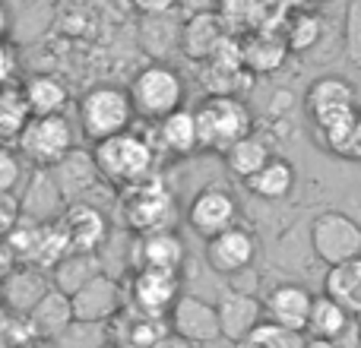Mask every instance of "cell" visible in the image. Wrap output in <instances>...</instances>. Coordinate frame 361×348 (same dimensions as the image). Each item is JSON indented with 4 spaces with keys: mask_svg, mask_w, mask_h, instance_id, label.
Masks as SVG:
<instances>
[{
    "mask_svg": "<svg viewBox=\"0 0 361 348\" xmlns=\"http://www.w3.org/2000/svg\"><path fill=\"white\" fill-rule=\"evenodd\" d=\"M238 218H241V206H238L235 193L225 187H203L187 206V225L203 241H212L216 235L235 228Z\"/></svg>",
    "mask_w": 361,
    "mask_h": 348,
    "instance_id": "9c48e42d",
    "label": "cell"
},
{
    "mask_svg": "<svg viewBox=\"0 0 361 348\" xmlns=\"http://www.w3.org/2000/svg\"><path fill=\"white\" fill-rule=\"evenodd\" d=\"M23 99L32 118H63L70 108V89L54 73H32L23 82Z\"/></svg>",
    "mask_w": 361,
    "mask_h": 348,
    "instance_id": "ffe728a7",
    "label": "cell"
},
{
    "mask_svg": "<svg viewBox=\"0 0 361 348\" xmlns=\"http://www.w3.org/2000/svg\"><path fill=\"white\" fill-rule=\"evenodd\" d=\"M203 256H206V266H209L212 273L231 279V275H241L254 266L257 237H254V231H247L244 225H235V228L216 235L212 241H206Z\"/></svg>",
    "mask_w": 361,
    "mask_h": 348,
    "instance_id": "4fadbf2b",
    "label": "cell"
},
{
    "mask_svg": "<svg viewBox=\"0 0 361 348\" xmlns=\"http://www.w3.org/2000/svg\"><path fill=\"white\" fill-rule=\"evenodd\" d=\"M10 10H6L4 4H0V42H6V35H10Z\"/></svg>",
    "mask_w": 361,
    "mask_h": 348,
    "instance_id": "8d00e7d4",
    "label": "cell"
},
{
    "mask_svg": "<svg viewBox=\"0 0 361 348\" xmlns=\"http://www.w3.org/2000/svg\"><path fill=\"white\" fill-rule=\"evenodd\" d=\"M324 294L333 298L349 317H361V260L343 263V266L326 269Z\"/></svg>",
    "mask_w": 361,
    "mask_h": 348,
    "instance_id": "cb8c5ba5",
    "label": "cell"
},
{
    "mask_svg": "<svg viewBox=\"0 0 361 348\" xmlns=\"http://www.w3.org/2000/svg\"><path fill=\"white\" fill-rule=\"evenodd\" d=\"M225 165H228V171L235 174V178L241 180H250L257 171L263 168V165L273 162V149H269V143L263 137H257V133H250L247 139H241V143H235L228 152H225Z\"/></svg>",
    "mask_w": 361,
    "mask_h": 348,
    "instance_id": "83f0119b",
    "label": "cell"
},
{
    "mask_svg": "<svg viewBox=\"0 0 361 348\" xmlns=\"http://www.w3.org/2000/svg\"><path fill=\"white\" fill-rule=\"evenodd\" d=\"M193 118H197L200 152L225 156L235 143L254 133V114L244 105V99H235V95H206L193 108Z\"/></svg>",
    "mask_w": 361,
    "mask_h": 348,
    "instance_id": "3957f363",
    "label": "cell"
},
{
    "mask_svg": "<svg viewBox=\"0 0 361 348\" xmlns=\"http://www.w3.org/2000/svg\"><path fill=\"white\" fill-rule=\"evenodd\" d=\"M156 348H193V345H190V342H184V339H178V336H171V333H169V336H165Z\"/></svg>",
    "mask_w": 361,
    "mask_h": 348,
    "instance_id": "74e56055",
    "label": "cell"
},
{
    "mask_svg": "<svg viewBox=\"0 0 361 348\" xmlns=\"http://www.w3.org/2000/svg\"><path fill=\"white\" fill-rule=\"evenodd\" d=\"M250 197L263 199V203H279L295 190V165L276 156L269 165H263L250 180H244Z\"/></svg>",
    "mask_w": 361,
    "mask_h": 348,
    "instance_id": "d4e9b609",
    "label": "cell"
},
{
    "mask_svg": "<svg viewBox=\"0 0 361 348\" xmlns=\"http://www.w3.org/2000/svg\"><path fill=\"white\" fill-rule=\"evenodd\" d=\"M311 250L326 269L361 260V225L343 209H326L311 222Z\"/></svg>",
    "mask_w": 361,
    "mask_h": 348,
    "instance_id": "ba28073f",
    "label": "cell"
},
{
    "mask_svg": "<svg viewBox=\"0 0 361 348\" xmlns=\"http://www.w3.org/2000/svg\"><path fill=\"white\" fill-rule=\"evenodd\" d=\"M73 323H76L73 304H70V298L61 294L57 288H51L42 298V304L29 313V326H32V333H35V339H48V342H57Z\"/></svg>",
    "mask_w": 361,
    "mask_h": 348,
    "instance_id": "7402d4cb",
    "label": "cell"
},
{
    "mask_svg": "<svg viewBox=\"0 0 361 348\" xmlns=\"http://www.w3.org/2000/svg\"><path fill=\"white\" fill-rule=\"evenodd\" d=\"M343 44H345V61L361 67V0H352V4L345 6Z\"/></svg>",
    "mask_w": 361,
    "mask_h": 348,
    "instance_id": "1f68e13d",
    "label": "cell"
},
{
    "mask_svg": "<svg viewBox=\"0 0 361 348\" xmlns=\"http://www.w3.org/2000/svg\"><path fill=\"white\" fill-rule=\"evenodd\" d=\"M358 333H361V317H358Z\"/></svg>",
    "mask_w": 361,
    "mask_h": 348,
    "instance_id": "7bdbcfd3",
    "label": "cell"
},
{
    "mask_svg": "<svg viewBox=\"0 0 361 348\" xmlns=\"http://www.w3.org/2000/svg\"><path fill=\"white\" fill-rule=\"evenodd\" d=\"M169 330L171 336L184 339L190 345H209L216 339H222L216 304L197 298V294H180L178 304L169 313Z\"/></svg>",
    "mask_w": 361,
    "mask_h": 348,
    "instance_id": "5bb4252c",
    "label": "cell"
},
{
    "mask_svg": "<svg viewBox=\"0 0 361 348\" xmlns=\"http://www.w3.org/2000/svg\"><path fill=\"white\" fill-rule=\"evenodd\" d=\"M0 348H13V345H10V342H6V339H4V336H0Z\"/></svg>",
    "mask_w": 361,
    "mask_h": 348,
    "instance_id": "60d3db41",
    "label": "cell"
},
{
    "mask_svg": "<svg viewBox=\"0 0 361 348\" xmlns=\"http://www.w3.org/2000/svg\"><path fill=\"white\" fill-rule=\"evenodd\" d=\"M180 298V273H159V269H137L130 279V311L143 317L169 320L171 307Z\"/></svg>",
    "mask_w": 361,
    "mask_h": 348,
    "instance_id": "30bf717a",
    "label": "cell"
},
{
    "mask_svg": "<svg viewBox=\"0 0 361 348\" xmlns=\"http://www.w3.org/2000/svg\"><path fill=\"white\" fill-rule=\"evenodd\" d=\"M16 48L10 42H0V89L13 86L16 80Z\"/></svg>",
    "mask_w": 361,
    "mask_h": 348,
    "instance_id": "e575fe53",
    "label": "cell"
},
{
    "mask_svg": "<svg viewBox=\"0 0 361 348\" xmlns=\"http://www.w3.org/2000/svg\"><path fill=\"white\" fill-rule=\"evenodd\" d=\"M23 212H19V203L13 197H0V241L10 237V231L19 225Z\"/></svg>",
    "mask_w": 361,
    "mask_h": 348,
    "instance_id": "836d02e7",
    "label": "cell"
},
{
    "mask_svg": "<svg viewBox=\"0 0 361 348\" xmlns=\"http://www.w3.org/2000/svg\"><path fill=\"white\" fill-rule=\"evenodd\" d=\"M51 275L35 266H16L6 279H0V307L10 317H29L42 298L51 292Z\"/></svg>",
    "mask_w": 361,
    "mask_h": 348,
    "instance_id": "e0dca14e",
    "label": "cell"
},
{
    "mask_svg": "<svg viewBox=\"0 0 361 348\" xmlns=\"http://www.w3.org/2000/svg\"><path fill=\"white\" fill-rule=\"evenodd\" d=\"M352 323H355V317H349V313H345L333 298H326V294H314V307H311V320H307L305 339H326V342H339Z\"/></svg>",
    "mask_w": 361,
    "mask_h": 348,
    "instance_id": "484cf974",
    "label": "cell"
},
{
    "mask_svg": "<svg viewBox=\"0 0 361 348\" xmlns=\"http://www.w3.org/2000/svg\"><path fill=\"white\" fill-rule=\"evenodd\" d=\"M89 156H92V165L99 171V180L111 184L114 190H124V187L140 184V180L156 174L159 152L149 137H143L137 130H127L121 137L99 143Z\"/></svg>",
    "mask_w": 361,
    "mask_h": 348,
    "instance_id": "7a4b0ae2",
    "label": "cell"
},
{
    "mask_svg": "<svg viewBox=\"0 0 361 348\" xmlns=\"http://www.w3.org/2000/svg\"><path fill=\"white\" fill-rule=\"evenodd\" d=\"M16 152L38 171H54L61 162L73 156V124L70 118H32L25 124Z\"/></svg>",
    "mask_w": 361,
    "mask_h": 348,
    "instance_id": "52a82bcc",
    "label": "cell"
},
{
    "mask_svg": "<svg viewBox=\"0 0 361 348\" xmlns=\"http://www.w3.org/2000/svg\"><path fill=\"white\" fill-rule=\"evenodd\" d=\"M133 118H137V111H133L130 92L121 86H111V82L92 86L76 105V120H80L82 137L95 146L133 130Z\"/></svg>",
    "mask_w": 361,
    "mask_h": 348,
    "instance_id": "277c9868",
    "label": "cell"
},
{
    "mask_svg": "<svg viewBox=\"0 0 361 348\" xmlns=\"http://www.w3.org/2000/svg\"><path fill=\"white\" fill-rule=\"evenodd\" d=\"M19 184H23V159L16 149L0 146V197H13Z\"/></svg>",
    "mask_w": 361,
    "mask_h": 348,
    "instance_id": "d6a6232c",
    "label": "cell"
},
{
    "mask_svg": "<svg viewBox=\"0 0 361 348\" xmlns=\"http://www.w3.org/2000/svg\"><path fill=\"white\" fill-rule=\"evenodd\" d=\"M133 273L137 269H159V273H180L187 260V247L178 231H156L133 241Z\"/></svg>",
    "mask_w": 361,
    "mask_h": 348,
    "instance_id": "d6986e66",
    "label": "cell"
},
{
    "mask_svg": "<svg viewBox=\"0 0 361 348\" xmlns=\"http://www.w3.org/2000/svg\"><path fill=\"white\" fill-rule=\"evenodd\" d=\"M311 307H314V294L307 292L298 282H282V285L269 288V294L263 298V320L279 330L307 333V320H311Z\"/></svg>",
    "mask_w": 361,
    "mask_h": 348,
    "instance_id": "9a60e30c",
    "label": "cell"
},
{
    "mask_svg": "<svg viewBox=\"0 0 361 348\" xmlns=\"http://www.w3.org/2000/svg\"><path fill=\"white\" fill-rule=\"evenodd\" d=\"M25 348H61L57 342H48V339H35V342H29Z\"/></svg>",
    "mask_w": 361,
    "mask_h": 348,
    "instance_id": "ab89813d",
    "label": "cell"
},
{
    "mask_svg": "<svg viewBox=\"0 0 361 348\" xmlns=\"http://www.w3.org/2000/svg\"><path fill=\"white\" fill-rule=\"evenodd\" d=\"M57 228H61L70 254H99L111 235L105 212L89 203H67L63 216L57 218Z\"/></svg>",
    "mask_w": 361,
    "mask_h": 348,
    "instance_id": "7c38bea8",
    "label": "cell"
},
{
    "mask_svg": "<svg viewBox=\"0 0 361 348\" xmlns=\"http://www.w3.org/2000/svg\"><path fill=\"white\" fill-rule=\"evenodd\" d=\"M241 48H244V67H247L250 76L279 70L282 61H286V54H288L282 35H276V32H254L250 38L241 42Z\"/></svg>",
    "mask_w": 361,
    "mask_h": 348,
    "instance_id": "4316f807",
    "label": "cell"
},
{
    "mask_svg": "<svg viewBox=\"0 0 361 348\" xmlns=\"http://www.w3.org/2000/svg\"><path fill=\"white\" fill-rule=\"evenodd\" d=\"M235 348H305V336L279 330V326H273V323H263Z\"/></svg>",
    "mask_w": 361,
    "mask_h": 348,
    "instance_id": "4dcf8cb0",
    "label": "cell"
},
{
    "mask_svg": "<svg viewBox=\"0 0 361 348\" xmlns=\"http://www.w3.org/2000/svg\"><path fill=\"white\" fill-rule=\"evenodd\" d=\"M305 348H339V345L326 342V339H305Z\"/></svg>",
    "mask_w": 361,
    "mask_h": 348,
    "instance_id": "f35d334b",
    "label": "cell"
},
{
    "mask_svg": "<svg viewBox=\"0 0 361 348\" xmlns=\"http://www.w3.org/2000/svg\"><path fill=\"white\" fill-rule=\"evenodd\" d=\"M102 348H121V345H114V342H108V345H102Z\"/></svg>",
    "mask_w": 361,
    "mask_h": 348,
    "instance_id": "b9f144b4",
    "label": "cell"
},
{
    "mask_svg": "<svg viewBox=\"0 0 361 348\" xmlns=\"http://www.w3.org/2000/svg\"><path fill=\"white\" fill-rule=\"evenodd\" d=\"M0 311H4V307H0Z\"/></svg>",
    "mask_w": 361,
    "mask_h": 348,
    "instance_id": "ee69618b",
    "label": "cell"
},
{
    "mask_svg": "<svg viewBox=\"0 0 361 348\" xmlns=\"http://www.w3.org/2000/svg\"><path fill=\"white\" fill-rule=\"evenodd\" d=\"M16 266H19V260H16V254H13L10 241L4 237V241H0V279H6Z\"/></svg>",
    "mask_w": 361,
    "mask_h": 348,
    "instance_id": "d590c367",
    "label": "cell"
},
{
    "mask_svg": "<svg viewBox=\"0 0 361 348\" xmlns=\"http://www.w3.org/2000/svg\"><path fill=\"white\" fill-rule=\"evenodd\" d=\"M127 92H130L133 111L146 120H156V124L184 108V80L175 67L162 61L137 70Z\"/></svg>",
    "mask_w": 361,
    "mask_h": 348,
    "instance_id": "5b68a950",
    "label": "cell"
},
{
    "mask_svg": "<svg viewBox=\"0 0 361 348\" xmlns=\"http://www.w3.org/2000/svg\"><path fill=\"white\" fill-rule=\"evenodd\" d=\"M324 35V19L314 16V13H295L286 19V29H282V42L288 51H307L320 42Z\"/></svg>",
    "mask_w": 361,
    "mask_h": 348,
    "instance_id": "f546056e",
    "label": "cell"
},
{
    "mask_svg": "<svg viewBox=\"0 0 361 348\" xmlns=\"http://www.w3.org/2000/svg\"><path fill=\"white\" fill-rule=\"evenodd\" d=\"M152 146H156V152H169V156H193V152H200V133L193 111L180 108L165 120H159L156 133H152Z\"/></svg>",
    "mask_w": 361,
    "mask_h": 348,
    "instance_id": "44dd1931",
    "label": "cell"
},
{
    "mask_svg": "<svg viewBox=\"0 0 361 348\" xmlns=\"http://www.w3.org/2000/svg\"><path fill=\"white\" fill-rule=\"evenodd\" d=\"M216 313H219L222 339H228L231 345H241L257 326L267 323V320H263V301L238 285H228L219 292Z\"/></svg>",
    "mask_w": 361,
    "mask_h": 348,
    "instance_id": "8fae6325",
    "label": "cell"
},
{
    "mask_svg": "<svg viewBox=\"0 0 361 348\" xmlns=\"http://www.w3.org/2000/svg\"><path fill=\"white\" fill-rule=\"evenodd\" d=\"M102 273H105V269H102L99 254H67L54 269H51V285H54L61 294L73 298L76 292H82V288H86L92 279H99Z\"/></svg>",
    "mask_w": 361,
    "mask_h": 348,
    "instance_id": "603a6c76",
    "label": "cell"
},
{
    "mask_svg": "<svg viewBox=\"0 0 361 348\" xmlns=\"http://www.w3.org/2000/svg\"><path fill=\"white\" fill-rule=\"evenodd\" d=\"M225 38H228V29H225L219 10H200V13H193V16L184 19L178 44L190 61L206 63L219 48H222Z\"/></svg>",
    "mask_w": 361,
    "mask_h": 348,
    "instance_id": "ac0fdd59",
    "label": "cell"
},
{
    "mask_svg": "<svg viewBox=\"0 0 361 348\" xmlns=\"http://www.w3.org/2000/svg\"><path fill=\"white\" fill-rule=\"evenodd\" d=\"M118 216L127 231L137 237L156 235V231H175L178 222V203L169 180L152 174V178L130 184L118 190Z\"/></svg>",
    "mask_w": 361,
    "mask_h": 348,
    "instance_id": "6da1fadb",
    "label": "cell"
},
{
    "mask_svg": "<svg viewBox=\"0 0 361 348\" xmlns=\"http://www.w3.org/2000/svg\"><path fill=\"white\" fill-rule=\"evenodd\" d=\"M305 108L311 124L320 133V143L333 139L339 130H345L361 118V111L355 108V89L343 76H324V80L311 82L305 95Z\"/></svg>",
    "mask_w": 361,
    "mask_h": 348,
    "instance_id": "8992f818",
    "label": "cell"
},
{
    "mask_svg": "<svg viewBox=\"0 0 361 348\" xmlns=\"http://www.w3.org/2000/svg\"><path fill=\"white\" fill-rule=\"evenodd\" d=\"M70 304H73L76 323H108V320L121 317V311L127 307V294L118 279L102 273L99 279H92L82 292H76L73 298H70Z\"/></svg>",
    "mask_w": 361,
    "mask_h": 348,
    "instance_id": "2e32d148",
    "label": "cell"
},
{
    "mask_svg": "<svg viewBox=\"0 0 361 348\" xmlns=\"http://www.w3.org/2000/svg\"><path fill=\"white\" fill-rule=\"evenodd\" d=\"M32 114L23 99V86L13 82V86L0 89V146H10V143L16 146Z\"/></svg>",
    "mask_w": 361,
    "mask_h": 348,
    "instance_id": "f1b7e54d",
    "label": "cell"
}]
</instances>
